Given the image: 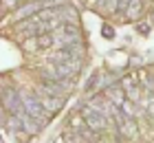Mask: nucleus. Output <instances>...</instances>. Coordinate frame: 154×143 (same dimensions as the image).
I'll return each mask as SVG.
<instances>
[{
  "instance_id": "nucleus-1",
  "label": "nucleus",
  "mask_w": 154,
  "mask_h": 143,
  "mask_svg": "<svg viewBox=\"0 0 154 143\" xmlns=\"http://www.w3.org/2000/svg\"><path fill=\"white\" fill-rule=\"evenodd\" d=\"M148 139L154 143V66L97 75L55 143Z\"/></svg>"
}]
</instances>
